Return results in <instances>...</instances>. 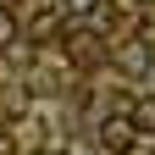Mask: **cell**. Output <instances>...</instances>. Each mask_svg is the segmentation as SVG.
<instances>
[{
	"instance_id": "6da1fadb",
	"label": "cell",
	"mask_w": 155,
	"mask_h": 155,
	"mask_svg": "<svg viewBox=\"0 0 155 155\" xmlns=\"http://www.w3.org/2000/svg\"><path fill=\"white\" fill-rule=\"evenodd\" d=\"M61 50H67V61H72V67H100V55H105L100 33H89V28H78V33H61Z\"/></svg>"
},
{
	"instance_id": "7a4b0ae2",
	"label": "cell",
	"mask_w": 155,
	"mask_h": 155,
	"mask_svg": "<svg viewBox=\"0 0 155 155\" xmlns=\"http://www.w3.org/2000/svg\"><path fill=\"white\" fill-rule=\"evenodd\" d=\"M94 139H100V150H111V155H127L133 144H139V133H133L127 116H105V122L94 127Z\"/></svg>"
},
{
	"instance_id": "3957f363",
	"label": "cell",
	"mask_w": 155,
	"mask_h": 155,
	"mask_svg": "<svg viewBox=\"0 0 155 155\" xmlns=\"http://www.w3.org/2000/svg\"><path fill=\"white\" fill-rule=\"evenodd\" d=\"M55 33H61V6H39V11L28 17V28H22V39H39V45L55 39Z\"/></svg>"
},
{
	"instance_id": "277c9868",
	"label": "cell",
	"mask_w": 155,
	"mask_h": 155,
	"mask_svg": "<svg viewBox=\"0 0 155 155\" xmlns=\"http://www.w3.org/2000/svg\"><path fill=\"white\" fill-rule=\"evenodd\" d=\"M116 67H127V72H150V67H155V50H150V39H127V45L116 50Z\"/></svg>"
},
{
	"instance_id": "5b68a950",
	"label": "cell",
	"mask_w": 155,
	"mask_h": 155,
	"mask_svg": "<svg viewBox=\"0 0 155 155\" xmlns=\"http://www.w3.org/2000/svg\"><path fill=\"white\" fill-rule=\"evenodd\" d=\"M127 122H133V133H155V100H133Z\"/></svg>"
},
{
	"instance_id": "8992f818",
	"label": "cell",
	"mask_w": 155,
	"mask_h": 155,
	"mask_svg": "<svg viewBox=\"0 0 155 155\" xmlns=\"http://www.w3.org/2000/svg\"><path fill=\"white\" fill-rule=\"evenodd\" d=\"M17 39H22V22H17L6 6H0V50H6V45H17Z\"/></svg>"
},
{
	"instance_id": "52a82bcc",
	"label": "cell",
	"mask_w": 155,
	"mask_h": 155,
	"mask_svg": "<svg viewBox=\"0 0 155 155\" xmlns=\"http://www.w3.org/2000/svg\"><path fill=\"white\" fill-rule=\"evenodd\" d=\"M55 6H61V11H72V17H89L100 0H55Z\"/></svg>"
},
{
	"instance_id": "ba28073f",
	"label": "cell",
	"mask_w": 155,
	"mask_h": 155,
	"mask_svg": "<svg viewBox=\"0 0 155 155\" xmlns=\"http://www.w3.org/2000/svg\"><path fill=\"white\" fill-rule=\"evenodd\" d=\"M11 150H17V133H11L6 116H0V155H11Z\"/></svg>"
},
{
	"instance_id": "9c48e42d",
	"label": "cell",
	"mask_w": 155,
	"mask_h": 155,
	"mask_svg": "<svg viewBox=\"0 0 155 155\" xmlns=\"http://www.w3.org/2000/svg\"><path fill=\"white\" fill-rule=\"evenodd\" d=\"M127 6H150V0H127Z\"/></svg>"
},
{
	"instance_id": "30bf717a",
	"label": "cell",
	"mask_w": 155,
	"mask_h": 155,
	"mask_svg": "<svg viewBox=\"0 0 155 155\" xmlns=\"http://www.w3.org/2000/svg\"><path fill=\"white\" fill-rule=\"evenodd\" d=\"M33 155H55V150H33Z\"/></svg>"
}]
</instances>
